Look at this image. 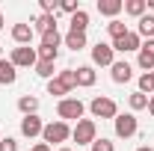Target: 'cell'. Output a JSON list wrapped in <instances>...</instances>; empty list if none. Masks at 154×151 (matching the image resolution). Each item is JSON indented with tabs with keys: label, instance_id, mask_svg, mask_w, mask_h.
I'll use <instances>...</instances> for the list:
<instances>
[{
	"label": "cell",
	"instance_id": "6da1fadb",
	"mask_svg": "<svg viewBox=\"0 0 154 151\" xmlns=\"http://www.w3.org/2000/svg\"><path fill=\"white\" fill-rule=\"evenodd\" d=\"M71 139H74L77 145H92L98 139V128H95V122L92 119H80L74 125V131H71Z\"/></svg>",
	"mask_w": 154,
	"mask_h": 151
},
{
	"label": "cell",
	"instance_id": "7a4b0ae2",
	"mask_svg": "<svg viewBox=\"0 0 154 151\" xmlns=\"http://www.w3.org/2000/svg\"><path fill=\"white\" fill-rule=\"evenodd\" d=\"M83 110H86V107H83L80 98H62L57 104L59 122H68V119H77V122H80V119H83Z\"/></svg>",
	"mask_w": 154,
	"mask_h": 151
},
{
	"label": "cell",
	"instance_id": "3957f363",
	"mask_svg": "<svg viewBox=\"0 0 154 151\" xmlns=\"http://www.w3.org/2000/svg\"><path fill=\"white\" fill-rule=\"evenodd\" d=\"M89 110H92V116H95V119H116V116H119L116 101H113V98H107V95H98V98H92Z\"/></svg>",
	"mask_w": 154,
	"mask_h": 151
},
{
	"label": "cell",
	"instance_id": "277c9868",
	"mask_svg": "<svg viewBox=\"0 0 154 151\" xmlns=\"http://www.w3.org/2000/svg\"><path fill=\"white\" fill-rule=\"evenodd\" d=\"M42 139H45L48 145H51V142H65V139H71V128H68V122H51V125H45Z\"/></svg>",
	"mask_w": 154,
	"mask_h": 151
},
{
	"label": "cell",
	"instance_id": "5b68a950",
	"mask_svg": "<svg viewBox=\"0 0 154 151\" xmlns=\"http://www.w3.org/2000/svg\"><path fill=\"white\" fill-rule=\"evenodd\" d=\"M9 62L15 65V68H36V62H38V54H36V48H12V57H9Z\"/></svg>",
	"mask_w": 154,
	"mask_h": 151
},
{
	"label": "cell",
	"instance_id": "8992f818",
	"mask_svg": "<svg viewBox=\"0 0 154 151\" xmlns=\"http://www.w3.org/2000/svg\"><path fill=\"white\" fill-rule=\"evenodd\" d=\"M113 125H116V136H122V139H131V136L139 131L134 113H119V116L113 119Z\"/></svg>",
	"mask_w": 154,
	"mask_h": 151
},
{
	"label": "cell",
	"instance_id": "52a82bcc",
	"mask_svg": "<svg viewBox=\"0 0 154 151\" xmlns=\"http://www.w3.org/2000/svg\"><path fill=\"white\" fill-rule=\"evenodd\" d=\"M92 62H95V65H113V62H116V51H113V45H107V42H98L95 48H92Z\"/></svg>",
	"mask_w": 154,
	"mask_h": 151
},
{
	"label": "cell",
	"instance_id": "ba28073f",
	"mask_svg": "<svg viewBox=\"0 0 154 151\" xmlns=\"http://www.w3.org/2000/svg\"><path fill=\"white\" fill-rule=\"evenodd\" d=\"M139 48H142V39L136 36V33H131V30H128L122 39L113 42V51H119V54H131V51H139Z\"/></svg>",
	"mask_w": 154,
	"mask_h": 151
},
{
	"label": "cell",
	"instance_id": "9c48e42d",
	"mask_svg": "<svg viewBox=\"0 0 154 151\" xmlns=\"http://www.w3.org/2000/svg\"><path fill=\"white\" fill-rule=\"evenodd\" d=\"M136 62H139V68H142V71H154V39L142 42V48H139V57H136Z\"/></svg>",
	"mask_w": 154,
	"mask_h": 151
},
{
	"label": "cell",
	"instance_id": "30bf717a",
	"mask_svg": "<svg viewBox=\"0 0 154 151\" xmlns=\"http://www.w3.org/2000/svg\"><path fill=\"white\" fill-rule=\"evenodd\" d=\"M42 131H45V125H42V119H38V116H24V119H21V133H24L27 139L38 136Z\"/></svg>",
	"mask_w": 154,
	"mask_h": 151
},
{
	"label": "cell",
	"instance_id": "8fae6325",
	"mask_svg": "<svg viewBox=\"0 0 154 151\" xmlns=\"http://www.w3.org/2000/svg\"><path fill=\"white\" fill-rule=\"evenodd\" d=\"M30 27H33V33H54L57 30V18L54 15H38V18H33L30 21Z\"/></svg>",
	"mask_w": 154,
	"mask_h": 151
},
{
	"label": "cell",
	"instance_id": "7c38bea8",
	"mask_svg": "<svg viewBox=\"0 0 154 151\" xmlns=\"http://www.w3.org/2000/svg\"><path fill=\"white\" fill-rule=\"evenodd\" d=\"M33 36H36V33H33V27H30V24H15V27H12V39L18 42L21 48H27V45L33 42Z\"/></svg>",
	"mask_w": 154,
	"mask_h": 151
},
{
	"label": "cell",
	"instance_id": "4fadbf2b",
	"mask_svg": "<svg viewBox=\"0 0 154 151\" xmlns=\"http://www.w3.org/2000/svg\"><path fill=\"white\" fill-rule=\"evenodd\" d=\"M74 74H77V86H86V89L95 86V80H98L92 65H80V68H74Z\"/></svg>",
	"mask_w": 154,
	"mask_h": 151
},
{
	"label": "cell",
	"instance_id": "5bb4252c",
	"mask_svg": "<svg viewBox=\"0 0 154 151\" xmlns=\"http://www.w3.org/2000/svg\"><path fill=\"white\" fill-rule=\"evenodd\" d=\"M122 9H125V0H98V12L107 18H116Z\"/></svg>",
	"mask_w": 154,
	"mask_h": 151
},
{
	"label": "cell",
	"instance_id": "9a60e30c",
	"mask_svg": "<svg viewBox=\"0 0 154 151\" xmlns=\"http://www.w3.org/2000/svg\"><path fill=\"white\" fill-rule=\"evenodd\" d=\"M15 80H18V68H15L9 59H0V83H3V86H12Z\"/></svg>",
	"mask_w": 154,
	"mask_h": 151
},
{
	"label": "cell",
	"instance_id": "2e32d148",
	"mask_svg": "<svg viewBox=\"0 0 154 151\" xmlns=\"http://www.w3.org/2000/svg\"><path fill=\"white\" fill-rule=\"evenodd\" d=\"M110 68H113V83H128V80L134 77V68H131L128 62H113Z\"/></svg>",
	"mask_w": 154,
	"mask_h": 151
},
{
	"label": "cell",
	"instance_id": "e0dca14e",
	"mask_svg": "<svg viewBox=\"0 0 154 151\" xmlns=\"http://www.w3.org/2000/svg\"><path fill=\"white\" fill-rule=\"evenodd\" d=\"M18 110H21L24 116H36L38 98H36V95H21V98H18Z\"/></svg>",
	"mask_w": 154,
	"mask_h": 151
},
{
	"label": "cell",
	"instance_id": "ac0fdd59",
	"mask_svg": "<svg viewBox=\"0 0 154 151\" xmlns=\"http://www.w3.org/2000/svg\"><path fill=\"white\" fill-rule=\"evenodd\" d=\"M86 27H89V12L86 9H80L71 15V33H86Z\"/></svg>",
	"mask_w": 154,
	"mask_h": 151
},
{
	"label": "cell",
	"instance_id": "d6986e66",
	"mask_svg": "<svg viewBox=\"0 0 154 151\" xmlns=\"http://www.w3.org/2000/svg\"><path fill=\"white\" fill-rule=\"evenodd\" d=\"M65 42V48H71V51H83L86 48V33H71L68 30V36L62 39Z\"/></svg>",
	"mask_w": 154,
	"mask_h": 151
},
{
	"label": "cell",
	"instance_id": "ffe728a7",
	"mask_svg": "<svg viewBox=\"0 0 154 151\" xmlns=\"http://www.w3.org/2000/svg\"><path fill=\"white\" fill-rule=\"evenodd\" d=\"M136 36L142 39H151L154 36V15H142V18H139V27H136Z\"/></svg>",
	"mask_w": 154,
	"mask_h": 151
},
{
	"label": "cell",
	"instance_id": "44dd1931",
	"mask_svg": "<svg viewBox=\"0 0 154 151\" xmlns=\"http://www.w3.org/2000/svg\"><path fill=\"white\" fill-rule=\"evenodd\" d=\"M145 9H148V3H145V0H128V3H125V12H128V15H134V18H142V15H145Z\"/></svg>",
	"mask_w": 154,
	"mask_h": 151
},
{
	"label": "cell",
	"instance_id": "7402d4cb",
	"mask_svg": "<svg viewBox=\"0 0 154 151\" xmlns=\"http://www.w3.org/2000/svg\"><path fill=\"white\" fill-rule=\"evenodd\" d=\"M57 80L62 83V86H65V89H68V92H71V89L77 86V74H74V68H65V71H59V74H57Z\"/></svg>",
	"mask_w": 154,
	"mask_h": 151
},
{
	"label": "cell",
	"instance_id": "603a6c76",
	"mask_svg": "<svg viewBox=\"0 0 154 151\" xmlns=\"http://www.w3.org/2000/svg\"><path fill=\"white\" fill-rule=\"evenodd\" d=\"M107 33H110V36H113V42H116V39H122L125 33H128V27H125V21L113 18L110 24H107Z\"/></svg>",
	"mask_w": 154,
	"mask_h": 151
},
{
	"label": "cell",
	"instance_id": "cb8c5ba5",
	"mask_svg": "<svg viewBox=\"0 0 154 151\" xmlns=\"http://www.w3.org/2000/svg\"><path fill=\"white\" fill-rule=\"evenodd\" d=\"M59 45H62V36H59L57 30H54V33H45V36H42V48H54V51H59Z\"/></svg>",
	"mask_w": 154,
	"mask_h": 151
},
{
	"label": "cell",
	"instance_id": "d4e9b609",
	"mask_svg": "<svg viewBox=\"0 0 154 151\" xmlns=\"http://www.w3.org/2000/svg\"><path fill=\"white\" fill-rule=\"evenodd\" d=\"M128 101H131V110H148V95L142 92H134Z\"/></svg>",
	"mask_w": 154,
	"mask_h": 151
},
{
	"label": "cell",
	"instance_id": "484cf974",
	"mask_svg": "<svg viewBox=\"0 0 154 151\" xmlns=\"http://www.w3.org/2000/svg\"><path fill=\"white\" fill-rule=\"evenodd\" d=\"M36 74L45 77V80H54V62H42V59H38L36 62Z\"/></svg>",
	"mask_w": 154,
	"mask_h": 151
},
{
	"label": "cell",
	"instance_id": "4316f807",
	"mask_svg": "<svg viewBox=\"0 0 154 151\" xmlns=\"http://www.w3.org/2000/svg\"><path fill=\"white\" fill-rule=\"evenodd\" d=\"M48 95H57L59 101H62V95H68V89H65L57 77H54V80H48Z\"/></svg>",
	"mask_w": 154,
	"mask_h": 151
},
{
	"label": "cell",
	"instance_id": "83f0119b",
	"mask_svg": "<svg viewBox=\"0 0 154 151\" xmlns=\"http://www.w3.org/2000/svg\"><path fill=\"white\" fill-rule=\"evenodd\" d=\"M139 92H154V80H151V71H145V74H139Z\"/></svg>",
	"mask_w": 154,
	"mask_h": 151
},
{
	"label": "cell",
	"instance_id": "f1b7e54d",
	"mask_svg": "<svg viewBox=\"0 0 154 151\" xmlns=\"http://www.w3.org/2000/svg\"><path fill=\"white\" fill-rule=\"evenodd\" d=\"M89 151H116V145L110 142V139H104V136H101V139L92 142V148H89Z\"/></svg>",
	"mask_w": 154,
	"mask_h": 151
},
{
	"label": "cell",
	"instance_id": "f546056e",
	"mask_svg": "<svg viewBox=\"0 0 154 151\" xmlns=\"http://www.w3.org/2000/svg\"><path fill=\"white\" fill-rule=\"evenodd\" d=\"M59 9H62V12H68V15H74V12H80V3H77V0H62V3H59Z\"/></svg>",
	"mask_w": 154,
	"mask_h": 151
},
{
	"label": "cell",
	"instance_id": "4dcf8cb0",
	"mask_svg": "<svg viewBox=\"0 0 154 151\" xmlns=\"http://www.w3.org/2000/svg\"><path fill=\"white\" fill-rule=\"evenodd\" d=\"M0 151H18V142L12 136H6V139H0Z\"/></svg>",
	"mask_w": 154,
	"mask_h": 151
},
{
	"label": "cell",
	"instance_id": "1f68e13d",
	"mask_svg": "<svg viewBox=\"0 0 154 151\" xmlns=\"http://www.w3.org/2000/svg\"><path fill=\"white\" fill-rule=\"evenodd\" d=\"M30 151H51V145H48V142H36Z\"/></svg>",
	"mask_w": 154,
	"mask_h": 151
},
{
	"label": "cell",
	"instance_id": "d6a6232c",
	"mask_svg": "<svg viewBox=\"0 0 154 151\" xmlns=\"http://www.w3.org/2000/svg\"><path fill=\"white\" fill-rule=\"evenodd\" d=\"M148 113L154 116V95H148Z\"/></svg>",
	"mask_w": 154,
	"mask_h": 151
},
{
	"label": "cell",
	"instance_id": "836d02e7",
	"mask_svg": "<svg viewBox=\"0 0 154 151\" xmlns=\"http://www.w3.org/2000/svg\"><path fill=\"white\" fill-rule=\"evenodd\" d=\"M145 3H148V9H151V12H154V0H145Z\"/></svg>",
	"mask_w": 154,
	"mask_h": 151
},
{
	"label": "cell",
	"instance_id": "e575fe53",
	"mask_svg": "<svg viewBox=\"0 0 154 151\" xmlns=\"http://www.w3.org/2000/svg\"><path fill=\"white\" fill-rule=\"evenodd\" d=\"M136 151H151V148H148V145H142V148H136Z\"/></svg>",
	"mask_w": 154,
	"mask_h": 151
},
{
	"label": "cell",
	"instance_id": "d590c367",
	"mask_svg": "<svg viewBox=\"0 0 154 151\" xmlns=\"http://www.w3.org/2000/svg\"><path fill=\"white\" fill-rule=\"evenodd\" d=\"M3 24H6V21H3V15H0V30H3Z\"/></svg>",
	"mask_w": 154,
	"mask_h": 151
},
{
	"label": "cell",
	"instance_id": "8d00e7d4",
	"mask_svg": "<svg viewBox=\"0 0 154 151\" xmlns=\"http://www.w3.org/2000/svg\"><path fill=\"white\" fill-rule=\"evenodd\" d=\"M0 59H3V45H0Z\"/></svg>",
	"mask_w": 154,
	"mask_h": 151
},
{
	"label": "cell",
	"instance_id": "74e56055",
	"mask_svg": "<svg viewBox=\"0 0 154 151\" xmlns=\"http://www.w3.org/2000/svg\"><path fill=\"white\" fill-rule=\"evenodd\" d=\"M59 151H71V148H59Z\"/></svg>",
	"mask_w": 154,
	"mask_h": 151
},
{
	"label": "cell",
	"instance_id": "f35d334b",
	"mask_svg": "<svg viewBox=\"0 0 154 151\" xmlns=\"http://www.w3.org/2000/svg\"><path fill=\"white\" fill-rule=\"evenodd\" d=\"M151 80H154V71H151Z\"/></svg>",
	"mask_w": 154,
	"mask_h": 151
},
{
	"label": "cell",
	"instance_id": "ab89813d",
	"mask_svg": "<svg viewBox=\"0 0 154 151\" xmlns=\"http://www.w3.org/2000/svg\"><path fill=\"white\" fill-rule=\"evenodd\" d=\"M151 39H154V36H151Z\"/></svg>",
	"mask_w": 154,
	"mask_h": 151
}]
</instances>
